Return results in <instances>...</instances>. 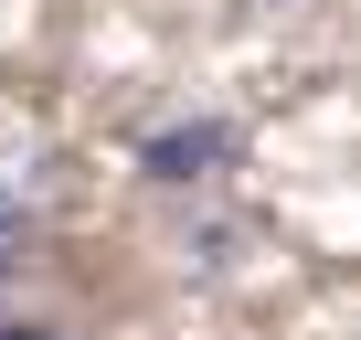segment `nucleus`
<instances>
[{
  "label": "nucleus",
  "instance_id": "obj_1",
  "mask_svg": "<svg viewBox=\"0 0 361 340\" xmlns=\"http://www.w3.org/2000/svg\"><path fill=\"white\" fill-rule=\"evenodd\" d=\"M234 159H245V128H234V117H213V107L138 128V181H149V192H213Z\"/></svg>",
  "mask_w": 361,
  "mask_h": 340
},
{
  "label": "nucleus",
  "instance_id": "obj_3",
  "mask_svg": "<svg viewBox=\"0 0 361 340\" xmlns=\"http://www.w3.org/2000/svg\"><path fill=\"white\" fill-rule=\"evenodd\" d=\"M0 340H75L64 319H32V308H11V319H0Z\"/></svg>",
  "mask_w": 361,
  "mask_h": 340
},
{
  "label": "nucleus",
  "instance_id": "obj_2",
  "mask_svg": "<svg viewBox=\"0 0 361 340\" xmlns=\"http://www.w3.org/2000/svg\"><path fill=\"white\" fill-rule=\"evenodd\" d=\"M43 255V213L22 202V181H0V277H22Z\"/></svg>",
  "mask_w": 361,
  "mask_h": 340
}]
</instances>
